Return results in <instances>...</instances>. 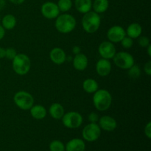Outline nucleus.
I'll return each instance as SVG.
<instances>
[{"label":"nucleus","instance_id":"9","mask_svg":"<svg viewBox=\"0 0 151 151\" xmlns=\"http://www.w3.org/2000/svg\"><path fill=\"white\" fill-rule=\"evenodd\" d=\"M41 11L43 16L48 19H56L60 12L57 4L52 1H47L44 3L41 6Z\"/></svg>","mask_w":151,"mask_h":151},{"label":"nucleus","instance_id":"24","mask_svg":"<svg viewBox=\"0 0 151 151\" xmlns=\"http://www.w3.org/2000/svg\"><path fill=\"white\" fill-rule=\"evenodd\" d=\"M57 5L60 11L65 13L72 8V0H58Z\"/></svg>","mask_w":151,"mask_h":151},{"label":"nucleus","instance_id":"17","mask_svg":"<svg viewBox=\"0 0 151 151\" xmlns=\"http://www.w3.org/2000/svg\"><path fill=\"white\" fill-rule=\"evenodd\" d=\"M49 113L53 119H60L64 114V109L60 103H54L50 106Z\"/></svg>","mask_w":151,"mask_h":151},{"label":"nucleus","instance_id":"10","mask_svg":"<svg viewBox=\"0 0 151 151\" xmlns=\"http://www.w3.org/2000/svg\"><path fill=\"white\" fill-rule=\"evenodd\" d=\"M126 35L125 30L121 26L115 25L111 27L107 32V38L112 43L120 42Z\"/></svg>","mask_w":151,"mask_h":151},{"label":"nucleus","instance_id":"23","mask_svg":"<svg viewBox=\"0 0 151 151\" xmlns=\"http://www.w3.org/2000/svg\"><path fill=\"white\" fill-rule=\"evenodd\" d=\"M83 88L86 92L88 93V94H92V93L95 92L97 90H98V83L95 80L88 78L83 81Z\"/></svg>","mask_w":151,"mask_h":151},{"label":"nucleus","instance_id":"30","mask_svg":"<svg viewBox=\"0 0 151 151\" xmlns=\"http://www.w3.org/2000/svg\"><path fill=\"white\" fill-rule=\"evenodd\" d=\"M99 120V116L95 112H91L88 115V121L92 123H97Z\"/></svg>","mask_w":151,"mask_h":151},{"label":"nucleus","instance_id":"34","mask_svg":"<svg viewBox=\"0 0 151 151\" xmlns=\"http://www.w3.org/2000/svg\"><path fill=\"white\" fill-rule=\"evenodd\" d=\"M81 48H80V47H78V46H75V47L72 48V52H73L74 54L75 55L81 53Z\"/></svg>","mask_w":151,"mask_h":151},{"label":"nucleus","instance_id":"28","mask_svg":"<svg viewBox=\"0 0 151 151\" xmlns=\"http://www.w3.org/2000/svg\"><path fill=\"white\" fill-rule=\"evenodd\" d=\"M16 55L17 53H16V50L13 48H7V50H5V57L8 60H13L16 57Z\"/></svg>","mask_w":151,"mask_h":151},{"label":"nucleus","instance_id":"5","mask_svg":"<svg viewBox=\"0 0 151 151\" xmlns=\"http://www.w3.org/2000/svg\"><path fill=\"white\" fill-rule=\"evenodd\" d=\"M15 104L22 110H29L34 104V98L32 94L25 91H19L13 97Z\"/></svg>","mask_w":151,"mask_h":151},{"label":"nucleus","instance_id":"31","mask_svg":"<svg viewBox=\"0 0 151 151\" xmlns=\"http://www.w3.org/2000/svg\"><path fill=\"white\" fill-rule=\"evenodd\" d=\"M145 134L148 139L151 138V122H149L145 128Z\"/></svg>","mask_w":151,"mask_h":151},{"label":"nucleus","instance_id":"6","mask_svg":"<svg viewBox=\"0 0 151 151\" xmlns=\"http://www.w3.org/2000/svg\"><path fill=\"white\" fill-rule=\"evenodd\" d=\"M61 119L63 125L71 129L79 128L83 121L82 115L76 111H69L64 114Z\"/></svg>","mask_w":151,"mask_h":151},{"label":"nucleus","instance_id":"16","mask_svg":"<svg viewBox=\"0 0 151 151\" xmlns=\"http://www.w3.org/2000/svg\"><path fill=\"white\" fill-rule=\"evenodd\" d=\"M85 147V143L82 139H73L66 144L65 150L66 151H84Z\"/></svg>","mask_w":151,"mask_h":151},{"label":"nucleus","instance_id":"37","mask_svg":"<svg viewBox=\"0 0 151 151\" xmlns=\"http://www.w3.org/2000/svg\"><path fill=\"white\" fill-rule=\"evenodd\" d=\"M5 0H0V10H2L5 6Z\"/></svg>","mask_w":151,"mask_h":151},{"label":"nucleus","instance_id":"14","mask_svg":"<svg viewBox=\"0 0 151 151\" xmlns=\"http://www.w3.org/2000/svg\"><path fill=\"white\" fill-rule=\"evenodd\" d=\"M50 58L52 61L57 65L63 64L66 60V55L64 50L58 47H55L51 50Z\"/></svg>","mask_w":151,"mask_h":151},{"label":"nucleus","instance_id":"25","mask_svg":"<svg viewBox=\"0 0 151 151\" xmlns=\"http://www.w3.org/2000/svg\"><path fill=\"white\" fill-rule=\"evenodd\" d=\"M141 75V69L137 65L134 64L130 69H128V76L131 79H137Z\"/></svg>","mask_w":151,"mask_h":151},{"label":"nucleus","instance_id":"8","mask_svg":"<svg viewBox=\"0 0 151 151\" xmlns=\"http://www.w3.org/2000/svg\"><path fill=\"white\" fill-rule=\"evenodd\" d=\"M83 137L88 142H94L98 139L101 134V128L97 123L88 124L83 130Z\"/></svg>","mask_w":151,"mask_h":151},{"label":"nucleus","instance_id":"36","mask_svg":"<svg viewBox=\"0 0 151 151\" xmlns=\"http://www.w3.org/2000/svg\"><path fill=\"white\" fill-rule=\"evenodd\" d=\"M5 57V49L0 48V58Z\"/></svg>","mask_w":151,"mask_h":151},{"label":"nucleus","instance_id":"2","mask_svg":"<svg viewBox=\"0 0 151 151\" xmlns=\"http://www.w3.org/2000/svg\"><path fill=\"white\" fill-rule=\"evenodd\" d=\"M100 16L94 11H89L85 13L82 19L83 28L88 33H94L97 32L100 27Z\"/></svg>","mask_w":151,"mask_h":151},{"label":"nucleus","instance_id":"15","mask_svg":"<svg viewBox=\"0 0 151 151\" xmlns=\"http://www.w3.org/2000/svg\"><path fill=\"white\" fill-rule=\"evenodd\" d=\"M88 58L86 55L79 53L73 58V66L78 71H83L88 66Z\"/></svg>","mask_w":151,"mask_h":151},{"label":"nucleus","instance_id":"35","mask_svg":"<svg viewBox=\"0 0 151 151\" xmlns=\"http://www.w3.org/2000/svg\"><path fill=\"white\" fill-rule=\"evenodd\" d=\"M9 1H10V2L13 3V4H22V3L24 2L25 0H9Z\"/></svg>","mask_w":151,"mask_h":151},{"label":"nucleus","instance_id":"26","mask_svg":"<svg viewBox=\"0 0 151 151\" xmlns=\"http://www.w3.org/2000/svg\"><path fill=\"white\" fill-rule=\"evenodd\" d=\"M50 151H64L65 146L59 140H54L50 145Z\"/></svg>","mask_w":151,"mask_h":151},{"label":"nucleus","instance_id":"4","mask_svg":"<svg viewBox=\"0 0 151 151\" xmlns=\"http://www.w3.org/2000/svg\"><path fill=\"white\" fill-rule=\"evenodd\" d=\"M12 60L13 71L17 75H24L29 72L31 67V62L27 55L17 54Z\"/></svg>","mask_w":151,"mask_h":151},{"label":"nucleus","instance_id":"7","mask_svg":"<svg viewBox=\"0 0 151 151\" xmlns=\"http://www.w3.org/2000/svg\"><path fill=\"white\" fill-rule=\"evenodd\" d=\"M114 63L116 66L122 69H128L134 64V58L130 53L119 52L113 58Z\"/></svg>","mask_w":151,"mask_h":151},{"label":"nucleus","instance_id":"27","mask_svg":"<svg viewBox=\"0 0 151 151\" xmlns=\"http://www.w3.org/2000/svg\"><path fill=\"white\" fill-rule=\"evenodd\" d=\"M121 44H122V47L125 49H130L132 47L133 44H134V41H133V38H130V37L126 36L125 35L123 38H122V41H120Z\"/></svg>","mask_w":151,"mask_h":151},{"label":"nucleus","instance_id":"1","mask_svg":"<svg viewBox=\"0 0 151 151\" xmlns=\"http://www.w3.org/2000/svg\"><path fill=\"white\" fill-rule=\"evenodd\" d=\"M112 103L111 93L106 89L97 90L93 96V103L94 107L100 111H104L110 108Z\"/></svg>","mask_w":151,"mask_h":151},{"label":"nucleus","instance_id":"20","mask_svg":"<svg viewBox=\"0 0 151 151\" xmlns=\"http://www.w3.org/2000/svg\"><path fill=\"white\" fill-rule=\"evenodd\" d=\"M142 32V28L141 25L138 23H132L128 27L127 30L125 31L126 35L131 38H137L141 35Z\"/></svg>","mask_w":151,"mask_h":151},{"label":"nucleus","instance_id":"19","mask_svg":"<svg viewBox=\"0 0 151 151\" xmlns=\"http://www.w3.org/2000/svg\"><path fill=\"white\" fill-rule=\"evenodd\" d=\"M29 110L31 116L35 119H43L47 116V110L41 105L32 106Z\"/></svg>","mask_w":151,"mask_h":151},{"label":"nucleus","instance_id":"18","mask_svg":"<svg viewBox=\"0 0 151 151\" xmlns=\"http://www.w3.org/2000/svg\"><path fill=\"white\" fill-rule=\"evenodd\" d=\"M75 4L77 10L79 13H83V14L91 11V9L92 7L91 0H75Z\"/></svg>","mask_w":151,"mask_h":151},{"label":"nucleus","instance_id":"29","mask_svg":"<svg viewBox=\"0 0 151 151\" xmlns=\"http://www.w3.org/2000/svg\"><path fill=\"white\" fill-rule=\"evenodd\" d=\"M138 43L139 44V46H141L142 47H144V48H145V47H147V46L150 44V39L146 36L139 37Z\"/></svg>","mask_w":151,"mask_h":151},{"label":"nucleus","instance_id":"38","mask_svg":"<svg viewBox=\"0 0 151 151\" xmlns=\"http://www.w3.org/2000/svg\"><path fill=\"white\" fill-rule=\"evenodd\" d=\"M147 54H148L149 56H151V45L147 46Z\"/></svg>","mask_w":151,"mask_h":151},{"label":"nucleus","instance_id":"11","mask_svg":"<svg viewBox=\"0 0 151 151\" xmlns=\"http://www.w3.org/2000/svg\"><path fill=\"white\" fill-rule=\"evenodd\" d=\"M99 53L103 58L112 59L116 54V48L111 41H103L99 46Z\"/></svg>","mask_w":151,"mask_h":151},{"label":"nucleus","instance_id":"33","mask_svg":"<svg viewBox=\"0 0 151 151\" xmlns=\"http://www.w3.org/2000/svg\"><path fill=\"white\" fill-rule=\"evenodd\" d=\"M4 35H5V29H4V27L1 25H0V40L4 38Z\"/></svg>","mask_w":151,"mask_h":151},{"label":"nucleus","instance_id":"3","mask_svg":"<svg viewBox=\"0 0 151 151\" xmlns=\"http://www.w3.org/2000/svg\"><path fill=\"white\" fill-rule=\"evenodd\" d=\"M56 29L61 33L71 32L76 27V20L70 14H62L56 18L55 24Z\"/></svg>","mask_w":151,"mask_h":151},{"label":"nucleus","instance_id":"22","mask_svg":"<svg viewBox=\"0 0 151 151\" xmlns=\"http://www.w3.org/2000/svg\"><path fill=\"white\" fill-rule=\"evenodd\" d=\"M16 25V19L13 15L7 14L1 20V26L4 29H13Z\"/></svg>","mask_w":151,"mask_h":151},{"label":"nucleus","instance_id":"13","mask_svg":"<svg viewBox=\"0 0 151 151\" xmlns=\"http://www.w3.org/2000/svg\"><path fill=\"white\" fill-rule=\"evenodd\" d=\"M111 71V64L109 60L102 58L97 62L96 72L100 76L106 77L110 74Z\"/></svg>","mask_w":151,"mask_h":151},{"label":"nucleus","instance_id":"32","mask_svg":"<svg viewBox=\"0 0 151 151\" xmlns=\"http://www.w3.org/2000/svg\"><path fill=\"white\" fill-rule=\"evenodd\" d=\"M144 70L147 75H151V61L149 60L147 63H145L144 66Z\"/></svg>","mask_w":151,"mask_h":151},{"label":"nucleus","instance_id":"21","mask_svg":"<svg viewBox=\"0 0 151 151\" xmlns=\"http://www.w3.org/2000/svg\"><path fill=\"white\" fill-rule=\"evenodd\" d=\"M109 7V0H94L92 7L97 13H103L108 10Z\"/></svg>","mask_w":151,"mask_h":151},{"label":"nucleus","instance_id":"12","mask_svg":"<svg viewBox=\"0 0 151 151\" xmlns=\"http://www.w3.org/2000/svg\"><path fill=\"white\" fill-rule=\"evenodd\" d=\"M99 126L106 131H113L116 129L117 123L114 118L110 116H103L99 118Z\"/></svg>","mask_w":151,"mask_h":151}]
</instances>
